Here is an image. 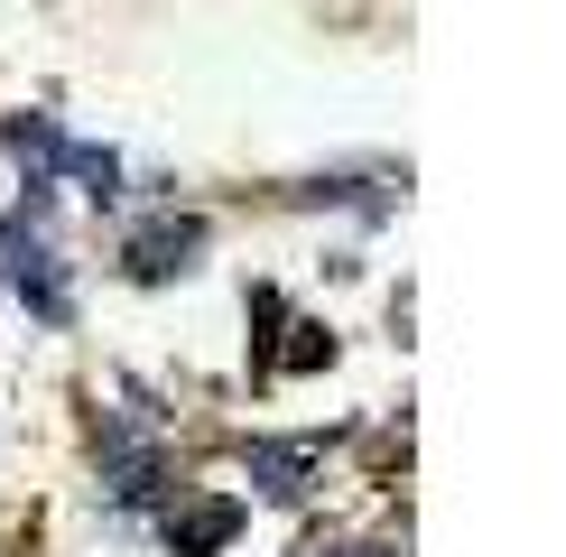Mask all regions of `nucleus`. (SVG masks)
<instances>
[{
	"label": "nucleus",
	"instance_id": "nucleus-2",
	"mask_svg": "<svg viewBox=\"0 0 566 557\" xmlns=\"http://www.w3.org/2000/svg\"><path fill=\"white\" fill-rule=\"evenodd\" d=\"M186 251H196V232H149V242H139V270H186Z\"/></svg>",
	"mask_w": 566,
	"mask_h": 557
},
{
	"label": "nucleus",
	"instance_id": "nucleus-1",
	"mask_svg": "<svg viewBox=\"0 0 566 557\" xmlns=\"http://www.w3.org/2000/svg\"><path fill=\"white\" fill-rule=\"evenodd\" d=\"M251 474H261L270 502H297V493H306V455H297V446H251Z\"/></svg>",
	"mask_w": 566,
	"mask_h": 557
}]
</instances>
